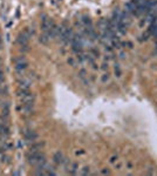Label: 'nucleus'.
<instances>
[{"instance_id": "obj_1", "label": "nucleus", "mask_w": 157, "mask_h": 176, "mask_svg": "<svg viewBox=\"0 0 157 176\" xmlns=\"http://www.w3.org/2000/svg\"><path fill=\"white\" fill-rule=\"evenodd\" d=\"M14 65L17 73L20 74V76H21V75H24L25 71H26L27 66H28V61H27V59L25 58L24 55H20V56H17L14 59Z\"/></svg>"}, {"instance_id": "obj_2", "label": "nucleus", "mask_w": 157, "mask_h": 176, "mask_svg": "<svg viewBox=\"0 0 157 176\" xmlns=\"http://www.w3.org/2000/svg\"><path fill=\"white\" fill-rule=\"evenodd\" d=\"M24 137L26 141L28 142H35V140L38 139V135H36V133L34 130H32V129H26L24 132Z\"/></svg>"}, {"instance_id": "obj_3", "label": "nucleus", "mask_w": 157, "mask_h": 176, "mask_svg": "<svg viewBox=\"0 0 157 176\" xmlns=\"http://www.w3.org/2000/svg\"><path fill=\"white\" fill-rule=\"evenodd\" d=\"M28 41H30V37L27 34H25L24 32L20 33L18 35V38H17V42H18L19 46H26V45H28Z\"/></svg>"}, {"instance_id": "obj_4", "label": "nucleus", "mask_w": 157, "mask_h": 176, "mask_svg": "<svg viewBox=\"0 0 157 176\" xmlns=\"http://www.w3.org/2000/svg\"><path fill=\"white\" fill-rule=\"evenodd\" d=\"M45 146V142H33V144L31 146L30 152L34 153V152H40L42 149V147Z\"/></svg>"}, {"instance_id": "obj_5", "label": "nucleus", "mask_w": 157, "mask_h": 176, "mask_svg": "<svg viewBox=\"0 0 157 176\" xmlns=\"http://www.w3.org/2000/svg\"><path fill=\"white\" fill-rule=\"evenodd\" d=\"M53 160H54V162L56 163V164H64V160H66V159L64 157L62 153L58 152V153H55Z\"/></svg>"}, {"instance_id": "obj_6", "label": "nucleus", "mask_w": 157, "mask_h": 176, "mask_svg": "<svg viewBox=\"0 0 157 176\" xmlns=\"http://www.w3.org/2000/svg\"><path fill=\"white\" fill-rule=\"evenodd\" d=\"M78 79H81L83 82H87V78H88V75H87V72L84 71V69H81L78 74Z\"/></svg>"}, {"instance_id": "obj_7", "label": "nucleus", "mask_w": 157, "mask_h": 176, "mask_svg": "<svg viewBox=\"0 0 157 176\" xmlns=\"http://www.w3.org/2000/svg\"><path fill=\"white\" fill-rule=\"evenodd\" d=\"M49 40H50V38H49V37H48V35H47V34H45V33H44V34H42V35H41V37H40L39 41H40V42H41V44L47 45V44H48V41H49Z\"/></svg>"}, {"instance_id": "obj_8", "label": "nucleus", "mask_w": 157, "mask_h": 176, "mask_svg": "<svg viewBox=\"0 0 157 176\" xmlns=\"http://www.w3.org/2000/svg\"><path fill=\"white\" fill-rule=\"evenodd\" d=\"M109 79H110V75H109V73H104L102 76H101V81H102L103 83H104V82H108Z\"/></svg>"}, {"instance_id": "obj_9", "label": "nucleus", "mask_w": 157, "mask_h": 176, "mask_svg": "<svg viewBox=\"0 0 157 176\" xmlns=\"http://www.w3.org/2000/svg\"><path fill=\"white\" fill-rule=\"evenodd\" d=\"M68 64L72 65L73 67H76V65H78V59L75 60V59L73 58V56H70V58L68 59Z\"/></svg>"}, {"instance_id": "obj_10", "label": "nucleus", "mask_w": 157, "mask_h": 176, "mask_svg": "<svg viewBox=\"0 0 157 176\" xmlns=\"http://www.w3.org/2000/svg\"><path fill=\"white\" fill-rule=\"evenodd\" d=\"M89 169H90L89 167H83L80 174H81V175H89V174H90V170H89Z\"/></svg>"}, {"instance_id": "obj_11", "label": "nucleus", "mask_w": 157, "mask_h": 176, "mask_svg": "<svg viewBox=\"0 0 157 176\" xmlns=\"http://www.w3.org/2000/svg\"><path fill=\"white\" fill-rule=\"evenodd\" d=\"M115 74H116V76H117V78L121 76V69H120V66H118V65L115 66Z\"/></svg>"}, {"instance_id": "obj_12", "label": "nucleus", "mask_w": 157, "mask_h": 176, "mask_svg": "<svg viewBox=\"0 0 157 176\" xmlns=\"http://www.w3.org/2000/svg\"><path fill=\"white\" fill-rule=\"evenodd\" d=\"M4 82V72H2V69L0 67V83Z\"/></svg>"}, {"instance_id": "obj_13", "label": "nucleus", "mask_w": 157, "mask_h": 176, "mask_svg": "<svg viewBox=\"0 0 157 176\" xmlns=\"http://www.w3.org/2000/svg\"><path fill=\"white\" fill-rule=\"evenodd\" d=\"M101 174H102V175H109L110 171L108 170V168H103V170L101 171Z\"/></svg>"}, {"instance_id": "obj_14", "label": "nucleus", "mask_w": 157, "mask_h": 176, "mask_svg": "<svg viewBox=\"0 0 157 176\" xmlns=\"http://www.w3.org/2000/svg\"><path fill=\"white\" fill-rule=\"evenodd\" d=\"M0 46H1V37H0Z\"/></svg>"}, {"instance_id": "obj_15", "label": "nucleus", "mask_w": 157, "mask_h": 176, "mask_svg": "<svg viewBox=\"0 0 157 176\" xmlns=\"http://www.w3.org/2000/svg\"><path fill=\"white\" fill-rule=\"evenodd\" d=\"M156 53H157V42H156Z\"/></svg>"}, {"instance_id": "obj_16", "label": "nucleus", "mask_w": 157, "mask_h": 176, "mask_svg": "<svg viewBox=\"0 0 157 176\" xmlns=\"http://www.w3.org/2000/svg\"><path fill=\"white\" fill-rule=\"evenodd\" d=\"M0 66H1V59H0Z\"/></svg>"}]
</instances>
